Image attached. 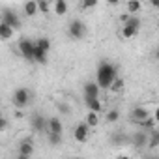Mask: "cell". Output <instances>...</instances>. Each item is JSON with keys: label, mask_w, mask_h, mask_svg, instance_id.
I'll use <instances>...</instances> for the list:
<instances>
[{"label": "cell", "mask_w": 159, "mask_h": 159, "mask_svg": "<svg viewBox=\"0 0 159 159\" xmlns=\"http://www.w3.org/2000/svg\"><path fill=\"white\" fill-rule=\"evenodd\" d=\"M118 77V67L109 62V60H101L98 64V69H96V83L101 90H109L111 83Z\"/></svg>", "instance_id": "obj_1"}, {"label": "cell", "mask_w": 159, "mask_h": 159, "mask_svg": "<svg viewBox=\"0 0 159 159\" xmlns=\"http://www.w3.org/2000/svg\"><path fill=\"white\" fill-rule=\"evenodd\" d=\"M30 101H32V94H30L28 88L21 86V88L13 90V94H11V105L15 109H26L30 105Z\"/></svg>", "instance_id": "obj_2"}, {"label": "cell", "mask_w": 159, "mask_h": 159, "mask_svg": "<svg viewBox=\"0 0 159 159\" xmlns=\"http://www.w3.org/2000/svg\"><path fill=\"white\" fill-rule=\"evenodd\" d=\"M67 36L75 41L79 39H83L86 36V25L81 21V19H73L69 25H67Z\"/></svg>", "instance_id": "obj_3"}, {"label": "cell", "mask_w": 159, "mask_h": 159, "mask_svg": "<svg viewBox=\"0 0 159 159\" xmlns=\"http://www.w3.org/2000/svg\"><path fill=\"white\" fill-rule=\"evenodd\" d=\"M17 51L19 54L26 60V62H34V41L28 38H21L17 43Z\"/></svg>", "instance_id": "obj_4"}, {"label": "cell", "mask_w": 159, "mask_h": 159, "mask_svg": "<svg viewBox=\"0 0 159 159\" xmlns=\"http://www.w3.org/2000/svg\"><path fill=\"white\" fill-rule=\"evenodd\" d=\"M0 21L6 23V25H10L13 30L21 28V17L17 15V11H15V10L4 8V10H2V13H0Z\"/></svg>", "instance_id": "obj_5"}, {"label": "cell", "mask_w": 159, "mask_h": 159, "mask_svg": "<svg viewBox=\"0 0 159 159\" xmlns=\"http://www.w3.org/2000/svg\"><path fill=\"white\" fill-rule=\"evenodd\" d=\"M88 137H90V127L86 125L84 120L79 122V124L75 125V129H73V139H75V142L86 144V142H88Z\"/></svg>", "instance_id": "obj_6"}, {"label": "cell", "mask_w": 159, "mask_h": 159, "mask_svg": "<svg viewBox=\"0 0 159 159\" xmlns=\"http://www.w3.org/2000/svg\"><path fill=\"white\" fill-rule=\"evenodd\" d=\"M30 129L34 133H45L47 131V118L39 112H34L30 116Z\"/></svg>", "instance_id": "obj_7"}, {"label": "cell", "mask_w": 159, "mask_h": 159, "mask_svg": "<svg viewBox=\"0 0 159 159\" xmlns=\"http://www.w3.org/2000/svg\"><path fill=\"white\" fill-rule=\"evenodd\" d=\"M101 96V88L98 86L96 81H86L83 84V98L84 99H94V98H99Z\"/></svg>", "instance_id": "obj_8"}, {"label": "cell", "mask_w": 159, "mask_h": 159, "mask_svg": "<svg viewBox=\"0 0 159 159\" xmlns=\"http://www.w3.org/2000/svg\"><path fill=\"white\" fill-rule=\"evenodd\" d=\"M129 144H133L137 150H142V148H146V144H148V133H146L144 129H139V131H135V133L129 137Z\"/></svg>", "instance_id": "obj_9"}, {"label": "cell", "mask_w": 159, "mask_h": 159, "mask_svg": "<svg viewBox=\"0 0 159 159\" xmlns=\"http://www.w3.org/2000/svg\"><path fill=\"white\" fill-rule=\"evenodd\" d=\"M150 114H152V112H150V109H148V107H144V105H139V107H133V109H131V112H129V118H131L135 124H139V122L146 120Z\"/></svg>", "instance_id": "obj_10"}, {"label": "cell", "mask_w": 159, "mask_h": 159, "mask_svg": "<svg viewBox=\"0 0 159 159\" xmlns=\"http://www.w3.org/2000/svg\"><path fill=\"white\" fill-rule=\"evenodd\" d=\"M45 133H64V124L58 116H51L47 118V131Z\"/></svg>", "instance_id": "obj_11"}, {"label": "cell", "mask_w": 159, "mask_h": 159, "mask_svg": "<svg viewBox=\"0 0 159 159\" xmlns=\"http://www.w3.org/2000/svg\"><path fill=\"white\" fill-rule=\"evenodd\" d=\"M51 11H54V15H58V17H64L69 11L67 0H54V2L51 4Z\"/></svg>", "instance_id": "obj_12"}, {"label": "cell", "mask_w": 159, "mask_h": 159, "mask_svg": "<svg viewBox=\"0 0 159 159\" xmlns=\"http://www.w3.org/2000/svg\"><path fill=\"white\" fill-rule=\"evenodd\" d=\"M23 13L28 19H34L38 15V2L36 0H25L23 2Z\"/></svg>", "instance_id": "obj_13"}, {"label": "cell", "mask_w": 159, "mask_h": 159, "mask_svg": "<svg viewBox=\"0 0 159 159\" xmlns=\"http://www.w3.org/2000/svg\"><path fill=\"white\" fill-rule=\"evenodd\" d=\"M140 129H144L146 133H150V131H153V129H157V118L153 116V114H150L146 120H142V122H139L137 124Z\"/></svg>", "instance_id": "obj_14"}, {"label": "cell", "mask_w": 159, "mask_h": 159, "mask_svg": "<svg viewBox=\"0 0 159 159\" xmlns=\"http://www.w3.org/2000/svg\"><path fill=\"white\" fill-rule=\"evenodd\" d=\"M84 122H86V125H88L90 129H94V127L99 125V122H101V114H99V112H94V111H88L86 116H84Z\"/></svg>", "instance_id": "obj_15"}, {"label": "cell", "mask_w": 159, "mask_h": 159, "mask_svg": "<svg viewBox=\"0 0 159 159\" xmlns=\"http://www.w3.org/2000/svg\"><path fill=\"white\" fill-rule=\"evenodd\" d=\"M30 155H34V144L30 140H23L19 144V157L25 159V157H30Z\"/></svg>", "instance_id": "obj_16"}, {"label": "cell", "mask_w": 159, "mask_h": 159, "mask_svg": "<svg viewBox=\"0 0 159 159\" xmlns=\"http://www.w3.org/2000/svg\"><path fill=\"white\" fill-rule=\"evenodd\" d=\"M47 60H49V52L39 49V47H36V43H34V62L39 64V66H45Z\"/></svg>", "instance_id": "obj_17"}, {"label": "cell", "mask_w": 159, "mask_h": 159, "mask_svg": "<svg viewBox=\"0 0 159 159\" xmlns=\"http://www.w3.org/2000/svg\"><path fill=\"white\" fill-rule=\"evenodd\" d=\"M125 11L131 15H139L142 11V2L140 0H127L125 2Z\"/></svg>", "instance_id": "obj_18"}, {"label": "cell", "mask_w": 159, "mask_h": 159, "mask_svg": "<svg viewBox=\"0 0 159 159\" xmlns=\"http://www.w3.org/2000/svg\"><path fill=\"white\" fill-rule=\"evenodd\" d=\"M13 32H15V30H13L10 25H6V23L0 21V39H2V41L11 39V38H13Z\"/></svg>", "instance_id": "obj_19"}, {"label": "cell", "mask_w": 159, "mask_h": 159, "mask_svg": "<svg viewBox=\"0 0 159 159\" xmlns=\"http://www.w3.org/2000/svg\"><path fill=\"white\" fill-rule=\"evenodd\" d=\"M84 103H86L88 111H94V112L103 114V103L99 101V98H94V99H84Z\"/></svg>", "instance_id": "obj_20"}, {"label": "cell", "mask_w": 159, "mask_h": 159, "mask_svg": "<svg viewBox=\"0 0 159 159\" xmlns=\"http://www.w3.org/2000/svg\"><path fill=\"white\" fill-rule=\"evenodd\" d=\"M137 34H139V30H137V28H133V26H127V25H122L120 36H122L124 39H133Z\"/></svg>", "instance_id": "obj_21"}, {"label": "cell", "mask_w": 159, "mask_h": 159, "mask_svg": "<svg viewBox=\"0 0 159 159\" xmlns=\"http://www.w3.org/2000/svg\"><path fill=\"white\" fill-rule=\"evenodd\" d=\"M124 88H125V81H124L122 77H116L114 81L111 83V86H109V90H111L112 94H118V92H122Z\"/></svg>", "instance_id": "obj_22"}, {"label": "cell", "mask_w": 159, "mask_h": 159, "mask_svg": "<svg viewBox=\"0 0 159 159\" xmlns=\"http://www.w3.org/2000/svg\"><path fill=\"white\" fill-rule=\"evenodd\" d=\"M36 2H38V13H41V15L51 13V2L49 0H36Z\"/></svg>", "instance_id": "obj_23"}, {"label": "cell", "mask_w": 159, "mask_h": 159, "mask_svg": "<svg viewBox=\"0 0 159 159\" xmlns=\"http://www.w3.org/2000/svg\"><path fill=\"white\" fill-rule=\"evenodd\" d=\"M146 146H150V148H157L159 146V131L157 129L148 133V144Z\"/></svg>", "instance_id": "obj_24"}, {"label": "cell", "mask_w": 159, "mask_h": 159, "mask_svg": "<svg viewBox=\"0 0 159 159\" xmlns=\"http://www.w3.org/2000/svg\"><path fill=\"white\" fill-rule=\"evenodd\" d=\"M105 120H107L109 124H116V122L120 120V111H118V109L107 111V112H105Z\"/></svg>", "instance_id": "obj_25"}, {"label": "cell", "mask_w": 159, "mask_h": 159, "mask_svg": "<svg viewBox=\"0 0 159 159\" xmlns=\"http://www.w3.org/2000/svg\"><path fill=\"white\" fill-rule=\"evenodd\" d=\"M112 144H116V146L129 144V137L125 133H116V135H112Z\"/></svg>", "instance_id": "obj_26"}, {"label": "cell", "mask_w": 159, "mask_h": 159, "mask_svg": "<svg viewBox=\"0 0 159 159\" xmlns=\"http://www.w3.org/2000/svg\"><path fill=\"white\" fill-rule=\"evenodd\" d=\"M34 43H36V47H39V49H43V51H47V52L51 51V39H49V38H45V36L38 38Z\"/></svg>", "instance_id": "obj_27"}, {"label": "cell", "mask_w": 159, "mask_h": 159, "mask_svg": "<svg viewBox=\"0 0 159 159\" xmlns=\"http://www.w3.org/2000/svg\"><path fill=\"white\" fill-rule=\"evenodd\" d=\"M47 139H49L51 146H60L62 144V135L60 133H47Z\"/></svg>", "instance_id": "obj_28"}, {"label": "cell", "mask_w": 159, "mask_h": 159, "mask_svg": "<svg viewBox=\"0 0 159 159\" xmlns=\"http://www.w3.org/2000/svg\"><path fill=\"white\" fill-rule=\"evenodd\" d=\"M98 4H99V0H83V2H81V8H83V10H94Z\"/></svg>", "instance_id": "obj_29"}, {"label": "cell", "mask_w": 159, "mask_h": 159, "mask_svg": "<svg viewBox=\"0 0 159 159\" xmlns=\"http://www.w3.org/2000/svg\"><path fill=\"white\" fill-rule=\"evenodd\" d=\"M8 127H10V122H8V118L0 116V133H4V131H6Z\"/></svg>", "instance_id": "obj_30"}, {"label": "cell", "mask_w": 159, "mask_h": 159, "mask_svg": "<svg viewBox=\"0 0 159 159\" xmlns=\"http://www.w3.org/2000/svg\"><path fill=\"white\" fill-rule=\"evenodd\" d=\"M13 114H15V118H17V120H23V118H25V109H15V112H13Z\"/></svg>", "instance_id": "obj_31"}, {"label": "cell", "mask_w": 159, "mask_h": 159, "mask_svg": "<svg viewBox=\"0 0 159 159\" xmlns=\"http://www.w3.org/2000/svg\"><path fill=\"white\" fill-rule=\"evenodd\" d=\"M107 4H109V6H118L120 0H107Z\"/></svg>", "instance_id": "obj_32"}, {"label": "cell", "mask_w": 159, "mask_h": 159, "mask_svg": "<svg viewBox=\"0 0 159 159\" xmlns=\"http://www.w3.org/2000/svg\"><path fill=\"white\" fill-rule=\"evenodd\" d=\"M150 4H152V8H159V0H150Z\"/></svg>", "instance_id": "obj_33"}]
</instances>
